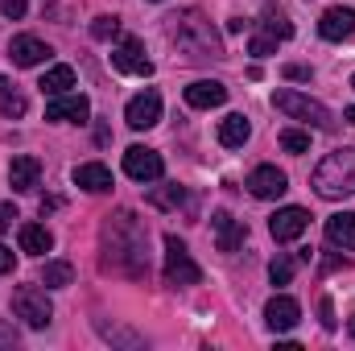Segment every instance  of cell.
<instances>
[{"mask_svg": "<svg viewBox=\"0 0 355 351\" xmlns=\"http://www.w3.org/2000/svg\"><path fill=\"white\" fill-rule=\"evenodd\" d=\"M103 268L124 277L149 273V232L132 211H116L103 223Z\"/></svg>", "mask_w": 355, "mask_h": 351, "instance_id": "obj_1", "label": "cell"}, {"mask_svg": "<svg viewBox=\"0 0 355 351\" xmlns=\"http://www.w3.org/2000/svg\"><path fill=\"white\" fill-rule=\"evenodd\" d=\"M166 37L174 42L178 50L186 54V58H194V62H207V58H223V46H219V33L211 29V21L202 17V12H194V8H186V12H174L170 21H166Z\"/></svg>", "mask_w": 355, "mask_h": 351, "instance_id": "obj_2", "label": "cell"}, {"mask_svg": "<svg viewBox=\"0 0 355 351\" xmlns=\"http://www.w3.org/2000/svg\"><path fill=\"white\" fill-rule=\"evenodd\" d=\"M318 198H352L355 194V145H343L335 153H327L318 162V170L310 178Z\"/></svg>", "mask_w": 355, "mask_h": 351, "instance_id": "obj_3", "label": "cell"}, {"mask_svg": "<svg viewBox=\"0 0 355 351\" xmlns=\"http://www.w3.org/2000/svg\"><path fill=\"white\" fill-rule=\"evenodd\" d=\"M272 108H277L281 116H289V120L310 124V128H322V132L335 128V116H331L327 103H318V99H310V95H302V91H293V87H277L272 91Z\"/></svg>", "mask_w": 355, "mask_h": 351, "instance_id": "obj_4", "label": "cell"}, {"mask_svg": "<svg viewBox=\"0 0 355 351\" xmlns=\"http://www.w3.org/2000/svg\"><path fill=\"white\" fill-rule=\"evenodd\" d=\"M12 314H17L25 327L42 331V327H50V318H54V302H50V293H46L42 285H17V289H12Z\"/></svg>", "mask_w": 355, "mask_h": 351, "instance_id": "obj_5", "label": "cell"}, {"mask_svg": "<svg viewBox=\"0 0 355 351\" xmlns=\"http://www.w3.org/2000/svg\"><path fill=\"white\" fill-rule=\"evenodd\" d=\"M198 281H202V268L190 261L186 244H182L178 236H166V285L190 289V285H198Z\"/></svg>", "mask_w": 355, "mask_h": 351, "instance_id": "obj_6", "label": "cell"}, {"mask_svg": "<svg viewBox=\"0 0 355 351\" xmlns=\"http://www.w3.org/2000/svg\"><path fill=\"white\" fill-rule=\"evenodd\" d=\"M87 116H91V99L79 95V91L50 95V103H46V120H54V124H87Z\"/></svg>", "mask_w": 355, "mask_h": 351, "instance_id": "obj_7", "label": "cell"}, {"mask_svg": "<svg viewBox=\"0 0 355 351\" xmlns=\"http://www.w3.org/2000/svg\"><path fill=\"white\" fill-rule=\"evenodd\" d=\"M124 174L132 178V182H157V178L166 174V162H162L157 149L132 145V149H124Z\"/></svg>", "mask_w": 355, "mask_h": 351, "instance_id": "obj_8", "label": "cell"}, {"mask_svg": "<svg viewBox=\"0 0 355 351\" xmlns=\"http://www.w3.org/2000/svg\"><path fill=\"white\" fill-rule=\"evenodd\" d=\"M112 67H116L120 75H141V79L153 75V62L145 58V42H141V37H124V42L112 50Z\"/></svg>", "mask_w": 355, "mask_h": 351, "instance_id": "obj_9", "label": "cell"}, {"mask_svg": "<svg viewBox=\"0 0 355 351\" xmlns=\"http://www.w3.org/2000/svg\"><path fill=\"white\" fill-rule=\"evenodd\" d=\"M124 120H128V128H137V132L153 128V124L162 120V95H157L153 87L141 91V95H132L128 108H124Z\"/></svg>", "mask_w": 355, "mask_h": 351, "instance_id": "obj_10", "label": "cell"}, {"mask_svg": "<svg viewBox=\"0 0 355 351\" xmlns=\"http://www.w3.org/2000/svg\"><path fill=\"white\" fill-rule=\"evenodd\" d=\"M297 318H302V306L289 298V293H272L265 302V323L272 335H285V331H293L297 327Z\"/></svg>", "mask_w": 355, "mask_h": 351, "instance_id": "obj_11", "label": "cell"}, {"mask_svg": "<svg viewBox=\"0 0 355 351\" xmlns=\"http://www.w3.org/2000/svg\"><path fill=\"white\" fill-rule=\"evenodd\" d=\"M306 228H310V211H306V207H281V211L268 219V232H272V240H277V244L297 240Z\"/></svg>", "mask_w": 355, "mask_h": 351, "instance_id": "obj_12", "label": "cell"}, {"mask_svg": "<svg viewBox=\"0 0 355 351\" xmlns=\"http://www.w3.org/2000/svg\"><path fill=\"white\" fill-rule=\"evenodd\" d=\"M211 228H215V244H219V252H236V248L248 240V223L236 219V215H227V211H215V215H211Z\"/></svg>", "mask_w": 355, "mask_h": 351, "instance_id": "obj_13", "label": "cell"}, {"mask_svg": "<svg viewBox=\"0 0 355 351\" xmlns=\"http://www.w3.org/2000/svg\"><path fill=\"white\" fill-rule=\"evenodd\" d=\"M248 190L268 203V198H281V194L289 190V178H285V170H277V166H257V170L248 174Z\"/></svg>", "mask_w": 355, "mask_h": 351, "instance_id": "obj_14", "label": "cell"}, {"mask_svg": "<svg viewBox=\"0 0 355 351\" xmlns=\"http://www.w3.org/2000/svg\"><path fill=\"white\" fill-rule=\"evenodd\" d=\"M8 58L17 67H42V62H50V46L42 37H33V33H21V37H12Z\"/></svg>", "mask_w": 355, "mask_h": 351, "instance_id": "obj_15", "label": "cell"}, {"mask_svg": "<svg viewBox=\"0 0 355 351\" xmlns=\"http://www.w3.org/2000/svg\"><path fill=\"white\" fill-rule=\"evenodd\" d=\"M318 33H322L327 42H343V37H352L355 33V8H343V4L327 8L322 21H318Z\"/></svg>", "mask_w": 355, "mask_h": 351, "instance_id": "obj_16", "label": "cell"}, {"mask_svg": "<svg viewBox=\"0 0 355 351\" xmlns=\"http://www.w3.org/2000/svg\"><path fill=\"white\" fill-rule=\"evenodd\" d=\"M223 99H227V87H223L219 79H198V83L186 87V103L198 108V112H211V108H219Z\"/></svg>", "mask_w": 355, "mask_h": 351, "instance_id": "obj_17", "label": "cell"}, {"mask_svg": "<svg viewBox=\"0 0 355 351\" xmlns=\"http://www.w3.org/2000/svg\"><path fill=\"white\" fill-rule=\"evenodd\" d=\"M37 182H42V162H37V157H29V153L12 157V166H8V186H12L17 194L33 190Z\"/></svg>", "mask_w": 355, "mask_h": 351, "instance_id": "obj_18", "label": "cell"}, {"mask_svg": "<svg viewBox=\"0 0 355 351\" xmlns=\"http://www.w3.org/2000/svg\"><path fill=\"white\" fill-rule=\"evenodd\" d=\"M75 186L79 190H87V194H103V190H112V170L103 166V162H83V166H75Z\"/></svg>", "mask_w": 355, "mask_h": 351, "instance_id": "obj_19", "label": "cell"}, {"mask_svg": "<svg viewBox=\"0 0 355 351\" xmlns=\"http://www.w3.org/2000/svg\"><path fill=\"white\" fill-rule=\"evenodd\" d=\"M327 240L343 252H355V211H339L327 219Z\"/></svg>", "mask_w": 355, "mask_h": 351, "instance_id": "obj_20", "label": "cell"}, {"mask_svg": "<svg viewBox=\"0 0 355 351\" xmlns=\"http://www.w3.org/2000/svg\"><path fill=\"white\" fill-rule=\"evenodd\" d=\"M17 240H21V252H29V257H46L54 248V236H50L46 223H21Z\"/></svg>", "mask_w": 355, "mask_h": 351, "instance_id": "obj_21", "label": "cell"}, {"mask_svg": "<svg viewBox=\"0 0 355 351\" xmlns=\"http://www.w3.org/2000/svg\"><path fill=\"white\" fill-rule=\"evenodd\" d=\"M248 137H252V124H248V116L232 112V116H223V120H219V145H227V149H240Z\"/></svg>", "mask_w": 355, "mask_h": 351, "instance_id": "obj_22", "label": "cell"}, {"mask_svg": "<svg viewBox=\"0 0 355 351\" xmlns=\"http://www.w3.org/2000/svg\"><path fill=\"white\" fill-rule=\"evenodd\" d=\"M261 33H268V37H277V42H289L293 37V21L277 8V4H265V12H261Z\"/></svg>", "mask_w": 355, "mask_h": 351, "instance_id": "obj_23", "label": "cell"}, {"mask_svg": "<svg viewBox=\"0 0 355 351\" xmlns=\"http://www.w3.org/2000/svg\"><path fill=\"white\" fill-rule=\"evenodd\" d=\"M42 95H67V91L75 87V67H67V62H58V67H50L46 75H42Z\"/></svg>", "mask_w": 355, "mask_h": 351, "instance_id": "obj_24", "label": "cell"}, {"mask_svg": "<svg viewBox=\"0 0 355 351\" xmlns=\"http://www.w3.org/2000/svg\"><path fill=\"white\" fill-rule=\"evenodd\" d=\"M71 281H75L71 261H46L42 264V285H46V289H67Z\"/></svg>", "mask_w": 355, "mask_h": 351, "instance_id": "obj_25", "label": "cell"}, {"mask_svg": "<svg viewBox=\"0 0 355 351\" xmlns=\"http://www.w3.org/2000/svg\"><path fill=\"white\" fill-rule=\"evenodd\" d=\"M149 203H153V207H162V211H178V207L186 203V190H182L178 182H166V186L149 190Z\"/></svg>", "mask_w": 355, "mask_h": 351, "instance_id": "obj_26", "label": "cell"}, {"mask_svg": "<svg viewBox=\"0 0 355 351\" xmlns=\"http://www.w3.org/2000/svg\"><path fill=\"white\" fill-rule=\"evenodd\" d=\"M95 331H99L103 339H112V343H124V348H141V343H145L141 335H132V331H124V327H107L103 318L95 323Z\"/></svg>", "mask_w": 355, "mask_h": 351, "instance_id": "obj_27", "label": "cell"}, {"mask_svg": "<svg viewBox=\"0 0 355 351\" xmlns=\"http://www.w3.org/2000/svg\"><path fill=\"white\" fill-rule=\"evenodd\" d=\"M0 112H4V116H25V95L12 91L4 79H0Z\"/></svg>", "mask_w": 355, "mask_h": 351, "instance_id": "obj_28", "label": "cell"}, {"mask_svg": "<svg viewBox=\"0 0 355 351\" xmlns=\"http://www.w3.org/2000/svg\"><path fill=\"white\" fill-rule=\"evenodd\" d=\"M293 268H297L293 257H277V261L268 264V281H272V285H289V281H293Z\"/></svg>", "mask_w": 355, "mask_h": 351, "instance_id": "obj_29", "label": "cell"}, {"mask_svg": "<svg viewBox=\"0 0 355 351\" xmlns=\"http://www.w3.org/2000/svg\"><path fill=\"white\" fill-rule=\"evenodd\" d=\"M281 149H285V153H306V149H310V132L285 128V132H281Z\"/></svg>", "mask_w": 355, "mask_h": 351, "instance_id": "obj_30", "label": "cell"}, {"mask_svg": "<svg viewBox=\"0 0 355 351\" xmlns=\"http://www.w3.org/2000/svg\"><path fill=\"white\" fill-rule=\"evenodd\" d=\"M120 33V21L116 17H95V25H91V37L95 42H112Z\"/></svg>", "mask_w": 355, "mask_h": 351, "instance_id": "obj_31", "label": "cell"}, {"mask_svg": "<svg viewBox=\"0 0 355 351\" xmlns=\"http://www.w3.org/2000/svg\"><path fill=\"white\" fill-rule=\"evenodd\" d=\"M248 54H252V58H268V54H277V37H268V33H257V37L248 42Z\"/></svg>", "mask_w": 355, "mask_h": 351, "instance_id": "obj_32", "label": "cell"}, {"mask_svg": "<svg viewBox=\"0 0 355 351\" xmlns=\"http://www.w3.org/2000/svg\"><path fill=\"white\" fill-rule=\"evenodd\" d=\"M25 8H29L25 0H0V12H4L8 21H21V17H25Z\"/></svg>", "mask_w": 355, "mask_h": 351, "instance_id": "obj_33", "label": "cell"}, {"mask_svg": "<svg viewBox=\"0 0 355 351\" xmlns=\"http://www.w3.org/2000/svg\"><path fill=\"white\" fill-rule=\"evenodd\" d=\"M318 314H322V327H327V331H335V327H339V318H335V310H331V298H322V302H318Z\"/></svg>", "mask_w": 355, "mask_h": 351, "instance_id": "obj_34", "label": "cell"}, {"mask_svg": "<svg viewBox=\"0 0 355 351\" xmlns=\"http://www.w3.org/2000/svg\"><path fill=\"white\" fill-rule=\"evenodd\" d=\"M12 219H17V207H12V203H0V232H8Z\"/></svg>", "mask_w": 355, "mask_h": 351, "instance_id": "obj_35", "label": "cell"}, {"mask_svg": "<svg viewBox=\"0 0 355 351\" xmlns=\"http://www.w3.org/2000/svg\"><path fill=\"white\" fill-rule=\"evenodd\" d=\"M285 79H297V83H310V67H285Z\"/></svg>", "mask_w": 355, "mask_h": 351, "instance_id": "obj_36", "label": "cell"}, {"mask_svg": "<svg viewBox=\"0 0 355 351\" xmlns=\"http://www.w3.org/2000/svg\"><path fill=\"white\" fill-rule=\"evenodd\" d=\"M12 343H17V327L0 323V348H12Z\"/></svg>", "mask_w": 355, "mask_h": 351, "instance_id": "obj_37", "label": "cell"}, {"mask_svg": "<svg viewBox=\"0 0 355 351\" xmlns=\"http://www.w3.org/2000/svg\"><path fill=\"white\" fill-rule=\"evenodd\" d=\"M0 273H12V252L0 244Z\"/></svg>", "mask_w": 355, "mask_h": 351, "instance_id": "obj_38", "label": "cell"}, {"mask_svg": "<svg viewBox=\"0 0 355 351\" xmlns=\"http://www.w3.org/2000/svg\"><path fill=\"white\" fill-rule=\"evenodd\" d=\"M343 116H347V124H355V103L347 108V112H343Z\"/></svg>", "mask_w": 355, "mask_h": 351, "instance_id": "obj_39", "label": "cell"}, {"mask_svg": "<svg viewBox=\"0 0 355 351\" xmlns=\"http://www.w3.org/2000/svg\"><path fill=\"white\" fill-rule=\"evenodd\" d=\"M347 331H352V339H355V318H352V323H347Z\"/></svg>", "mask_w": 355, "mask_h": 351, "instance_id": "obj_40", "label": "cell"}, {"mask_svg": "<svg viewBox=\"0 0 355 351\" xmlns=\"http://www.w3.org/2000/svg\"><path fill=\"white\" fill-rule=\"evenodd\" d=\"M352 87H355V75H352Z\"/></svg>", "mask_w": 355, "mask_h": 351, "instance_id": "obj_41", "label": "cell"}]
</instances>
